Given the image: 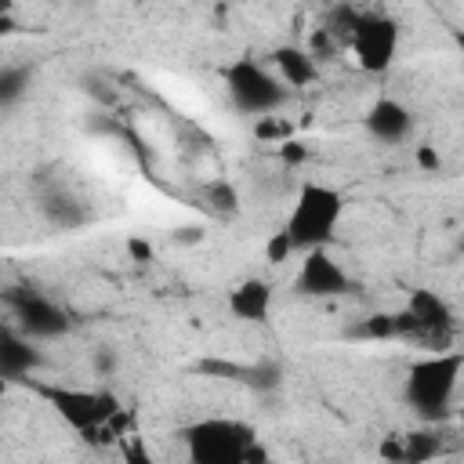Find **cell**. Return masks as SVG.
<instances>
[{"mask_svg": "<svg viewBox=\"0 0 464 464\" xmlns=\"http://www.w3.org/2000/svg\"><path fill=\"white\" fill-rule=\"evenodd\" d=\"M460 377H464V352L431 348L424 359L410 362L402 377V402L420 420H446L453 413Z\"/></svg>", "mask_w": 464, "mask_h": 464, "instance_id": "cell-1", "label": "cell"}, {"mask_svg": "<svg viewBox=\"0 0 464 464\" xmlns=\"http://www.w3.org/2000/svg\"><path fill=\"white\" fill-rule=\"evenodd\" d=\"M36 392L51 402V410L76 431H98L112 413L116 399L109 392H87V388H62V384H36Z\"/></svg>", "mask_w": 464, "mask_h": 464, "instance_id": "cell-7", "label": "cell"}, {"mask_svg": "<svg viewBox=\"0 0 464 464\" xmlns=\"http://www.w3.org/2000/svg\"><path fill=\"white\" fill-rule=\"evenodd\" d=\"M130 250L138 254V257H149L152 250H149V243H138V239H130Z\"/></svg>", "mask_w": 464, "mask_h": 464, "instance_id": "cell-17", "label": "cell"}, {"mask_svg": "<svg viewBox=\"0 0 464 464\" xmlns=\"http://www.w3.org/2000/svg\"><path fill=\"white\" fill-rule=\"evenodd\" d=\"M181 435H185V453L196 464H239L254 457V428L232 417L196 420Z\"/></svg>", "mask_w": 464, "mask_h": 464, "instance_id": "cell-4", "label": "cell"}, {"mask_svg": "<svg viewBox=\"0 0 464 464\" xmlns=\"http://www.w3.org/2000/svg\"><path fill=\"white\" fill-rule=\"evenodd\" d=\"M457 420L464 424V399H460V406H457Z\"/></svg>", "mask_w": 464, "mask_h": 464, "instance_id": "cell-18", "label": "cell"}, {"mask_svg": "<svg viewBox=\"0 0 464 464\" xmlns=\"http://www.w3.org/2000/svg\"><path fill=\"white\" fill-rule=\"evenodd\" d=\"M460 69H464V58H460Z\"/></svg>", "mask_w": 464, "mask_h": 464, "instance_id": "cell-19", "label": "cell"}, {"mask_svg": "<svg viewBox=\"0 0 464 464\" xmlns=\"http://www.w3.org/2000/svg\"><path fill=\"white\" fill-rule=\"evenodd\" d=\"M276 304V286L261 276H250L228 290V312L239 323H265Z\"/></svg>", "mask_w": 464, "mask_h": 464, "instance_id": "cell-11", "label": "cell"}, {"mask_svg": "<svg viewBox=\"0 0 464 464\" xmlns=\"http://www.w3.org/2000/svg\"><path fill=\"white\" fill-rule=\"evenodd\" d=\"M11 304H14V319H18L22 334H29L33 341H51L69 330V315L47 294L25 290V294H14Z\"/></svg>", "mask_w": 464, "mask_h": 464, "instance_id": "cell-9", "label": "cell"}, {"mask_svg": "<svg viewBox=\"0 0 464 464\" xmlns=\"http://www.w3.org/2000/svg\"><path fill=\"white\" fill-rule=\"evenodd\" d=\"M341 218H344V192L326 181H304L279 228L290 236L297 254H308V250L330 246L337 239Z\"/></svg>", "mask_w": 464, "mask_h": 464, "instance_id": "cell-2", "label": "cell"}, {"mask_svg": "<svg viewBox=\"0 0 464 464\" xmlns=\"http://www.w3.org/2000/svg\"><path fill=\"white\" fill-rule=\"evenodd\" d=\"M395 334H410L431 348H442L453 334V308L435 290H410L402 312H395Z\"/></svg>", "mask_w": 464, "mask_h": 464, "instance_id": "cell-6", "label": "cell"}, {"mask_svg": "<svg viewBox=\"0 0 464 464\" xmlns=\"http://www.w3.org/2000/svg\"><path fill=\"white\" fill-rule=\"evenodd\" d=\"M297 250H294V243H290V236L279 228V232H272L268 236V243H265V257H268V265H283V261H290Z\"/></svg>", "mask_w": 464, "mask_h": 464, "instance_id": "cell-15", "label": "cell"}, {"mask_svg": "<svg viewBox=\"0 0 464 464\" xmlns=\"http://www.w3.org/2000/svg\"><path fill=\"white\" fill-rule=\"evenodd\" d=\"M268 62H272V69L286 80L290 91H301V87L315 83V76H319V58H315L312 51H304V47H294V44L276 47Z\"/></svg>", "mask_w": 464, "mask_h": 464, "instance_id": "cell-12", "label": "cell"}, {"mask_svg": "<svg viewBox=\"0 0 464 464\" xmlns=\"http://www.w3.org/2000/svg\"><path fill=\"white\" fill-rule=\"evenodd\" d=\"M362 130L377 141V145H402L413 138V112L410 105H402L399 98H377L366 105L362 112Z\"/></svg>", "mask_w": 464, "mask_h": 464, "instance_id": "cell-10", "label": "cell"}, {"mask_svg": "<svg viewBox=\"0 0 464 464\" xmlns=\"http://www.w3.org/2000/svg\"><path fill=\"white\" fill-rule=\"evenodd\" d=\"M294 290L301 297H308V301H334V297H348L355 290V279L330 254V246H319V250L301 254V268L294 276Z\"/></svg>", "mask_w": 464, "mask_h": 464, "instance_id": "cell-8", "label": "cell"}, {"mask_svg": "<svg viewBox=\"0 0 464 464\" xmlns=\"http://www.w3.org/2000/svg\"><path fill=\"white\" fill-rule=\"evenodd\" d=\"M29 80H33L29 65H4V69H0V105H4L7 112L29 94Z\"/></svg>", "mask_w": 464, "mask_h": 464, "instance_id": "cell-14", "label": "cell"}, {"mask_svg": "<svg viewBox=\"0 0 464 464\" xmlns=\"http://www.w3.org/2000/svg\"><path fill=\"white\" fill-rule=\"evenodd\" d=\"M221 80H225V94H228L232 109L243 116H254V120H272L290 102V87L272 69V62H257L250 54L236 58L221 72Z\"/></svg>", "mask_w": 464, "mask_h": 464, "instance_id": "cell-3", "label": "cell"}, {"mask_svg": "<svg viewBox=\"0 0 464 464\" xmlns=\"http://www.w3.org/2000/svg\"><path fill=\"white\" fill-rule=\"evenodd\" d=\"M40 366V355L33 348V337L22 330H4L0 337V373L7 381H22Z\"/></svg>", "mask_w": 464, "mask_h": 464, "instance_id": "cell-13", "label": "cell"}, {"mask_svg": "<svg viewBox=\"0 0 464 464\" xmlns=\"http://www.w3.org/2000/svg\"><path fill=\"white\" fill-rule=\"evenodd\" d=\"M399 44H402V29L388 11H362L344 51L352 54L359 72L384 76L399 58Z\"/></svg>", "mask_w": 464, "mask_h": 464, "instance_id": "cell-5", "label": "cell"}, {"mask_svg": "<svg viewBox=\"0 0 464 464\" xmlns=\"http://www.w3.org/2000/svg\"><path fill=\"white\" fill-rule=\"evenodd\" d=\"M413 160H417V167H420V170H428V174H435V170L442 167V160H439V152H435L431 145H417Z\"/></svg>", "mask_w": 464, "mask_h": 464, "instance_id": "cell-16", "label": "cell"}]
</instances>
